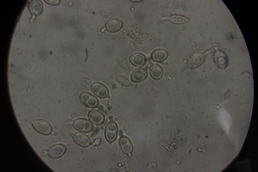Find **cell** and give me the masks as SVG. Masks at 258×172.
Listing matches in <instances>:
<instances>
[{"label":"cell","instance_id":"9","mask_svg":"<svg viewBox=\"0 0 258 172\" xmlns=\"http://www.w3.org/2000/svg\"><path fill=\"white\" fill-rule=\"evenodd\" d=\"M123 22L121 20L116 18L109 21L106 25L107 30L112 33H115L120 30L123 26Z\"/></svg>","mask_w":258,"mask_h":172},{"label":"cell","instance_id":"6","mask_svg":"<svg viewBox=\"0 0 258 172\" xmlns=\"http://www.w3.org/2000/svg\"><path fill=\"white\" fill-rule=\"evenodd\" d=\"M66 150V147L64 145L57 144L52 146L49 149L48 154L52 158H58L63 155Z\"/></svg>","mask_w":258,"mask_h":172},{"label":"cell","instance_id":"8","mask_svg":"<svg viewBox=\"0 0 258 172\" xmlns=\"http://www.w3.org/2000/svg\"><path fill=\"white\" fill-rule=\"evenodd\" d=\"M74 141L78 145L83 147H87L91 144V140L87 135L82 133H75L73 136Z\"/></svg>","mask_w":258,"mask_h":172},{"label":"cell","instance_id":"12","mask_svg":"<svg viewBox=\"0 0 258 172\" xmlns=\"http://www.w3.org/2000/svg\"><path fill=\"white\" fill-rule=\"evenodd\" d=\"M130 61L133 65L141 66L145 64L146 59L144 54L140 53H136L131 55L130 58Z\"/></svg>","mask_w":258,"mask_h":172},{"label":"cell","instance_id":"1","mask_svg":"<svg viewBox=\"0 0 258 172\" xmlns=\"http://www.w3.org/2000/svg\"><path fill=\"white\" fill-rule=\"evenodd\" d=\"M34 129L39 133L45 135H49L52 132V128L47 121L38 119L31 122Z\"/></svg>","mask_w":258,"mask_h":172},{"label":"cell","instance_id":"5","mask_svg":"<svg viewBox=\"0 0 258 172\" xmlns=\"http://www.w3.org/2000/svg\"><path fill=\"white\" fill-rule=\"evenodd\" d=\"M117 127L113 122L108 123L105 131V135L107 140L110 142L114 141L116 139L117 135Z\"/></svg>","mask_w":258,"mask_h":172},{"label":"cell","instance_id":"13","mask_svg":"<svg viewBox=\"0 0 258 172\" xmlns=\"http://www.w3.org/2000/svg\"><path fill=\"white\" fill-rule=\"evenodd\" d=\"M168 56L167 52L162 48H158L154 50L151 54V58L153 61L161 62L165 60Z\"/></svg>","mask_w":258,"mask_h":172},{"label":"cell","instance_id":"3","mask_svg":"<svg viewBox=\"0 0 258 172\" xmlns=\"http://www.w3.org/2000/svg\"><path fill=\"white\" fill-rule=\"evenodd\" d=\"M73 125L77 130L82 132H89L92 129V126L91 123L84 119L79 118L76 119L74 121Z\"/></svg>","mask_w":258,"mask_h":172},{"label":"cell","instance_id":"16","mask_svg":"<svg viewBox=\"0 0 258 172\" xmlns=\"http://www.w3.org/2000/svg\"><path fill=\"white\" fill-rule=\"evenodd\" d=\"M162 20H166L174 23L179 24L185 22L188 20V19L183 16L174 15L163 17Z\"/></svg>","mask_w":258,"mask_h":172},{"label":"cell","instance_id":"15","mask_svg":"<svg viewBox=\"0 0 258 172\" xmlns=\"http://www.w3.org/2000/svg\"><path fill=\"white\" fill-rule=\"evenodd\" d=\"M149 72L151 76L155 79L160 78L163 73L162 67L157 64H154L151 66L149 69Z\"/></svg>","mask_w":258,"mask_h":172},{"label":"cell","instance_id":"7","mask_svg":"<svg viewBox=\"0 0 258 172\" xmlns=\"http://www.w3.org/2000/svg\"><path fill=\"white\" fill-rule=\"evenodd\" d=\"M148 73L147 70L143 68L135 70L131 75V80L134 82H139L145 80L147 77Z\"/></svg>","mask_w":258,"mask_h":172},{"label":"cell","instance_id":"11","mask_svg":"<svg viewBox=\"0 0 258 172\" xmlns=\"http://www.w3.org/2000/svg\"><path fill=\"white\" fill-rule=\"evenodd\" d=\"M88 116L92 123L97 125L102 124L104 120L103 115L100 112L95 110L90 111L88 113Z\"/></svg>","mask_w":258,"mask_h":172},{"label":"cell","instance_id":"10","mask_svg":"<svg viewBox=\"0 0 258 172\" xmlns=\"http://www.w3.org/2000/svg\"><path fill=\"white\" fill-rule=\"evenodd\" d=\"M204 59V55L201 53L197 54L191 56L187 63L188 67L194 68L200 66L203 62Z\"/></svg>","mask_w":258,"mask_h":172},{"label":"cell","instance_id":"18","mask_svg":"<svg viewBox=\"0 0 258 172\" xmlns=\"http://www.w3.org/2000/svg\"><path fill=\"white\" fill-rule=\"evenodd\" d=\"M100 141L101 139L100 138H96L93 141V145H99L100 142Z\"/></svg>","mask_w":258,"mask_h":172},{"label":"cell","instance_id":"17","mask_svg":"<svg viewBox=\"0 0 258 172\" xmlns=\"http://www.w3.org/2000/svg\"><path fill=\"white\" fill-rule=\"evenodd\" d=\"M116 78L117 82L123 87H128L132 86L128 79L124 76L118 75L116 76Z\"/></svg>","mask_w":258,"mask_h":172},{"label":"cell","instance_id":"2","mask_svg":"<svg viewBox=\"0 0 258 172\" xmlns=\"http://www.w3.org/2000/svg\"><path fill=\"white\" fill-rule=\"evenodd\" d=\"M79 99L81 103L87 107H94L98 104V101L96 97L88 93L84 92L81 93Z\"/></svg>","mask_w":258,"mask_h":172},{"label":"cell","instance_id":"19","mask_svg":"<svg viewBox=\"0 0 258 172\" xmlns=\"http://www.w3.org/2000/svg\"><path fill=\"white\" fill-rule=\"evenodd\" d=\"M47 154L48 152L47 150L43 151L41 153V154L43 156H45L47 155Z\"/></svg>","mask_w":258,"mask_h":172},{"label":"cell","instance_id":"14","mask_svg":"<svg viewBox=\"0 0 258 172\" xmlns=\"http://www.w3.org/2000/svg\"><path fill=\"white\" fill-rule=\"evenodd\" d=\"M119 144L122 151L130 155L133 149L132 144L130 140L126 137L122 136L119 139Z\"/></svg>","mask_w":258,"mask_h":172},{"label":"cell","instance_id":"4","mask_svg":"<svg viewBox=\"0 0 258 172\" xmlns=\"http://www.w3.org/2000/svg\"><path fill=\"white\" fill-rule=\"evenodd\" d=\"M92 91L101 98H105L109 94V91L107 87L104 84L96 82L93 83L91 87Z\"/></svg>","mask_w":258,"mask_h":172}]
</instances>
